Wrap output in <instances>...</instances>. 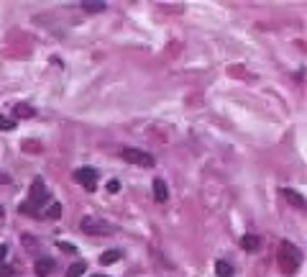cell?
I'll return each mask as SVG.
<instances>
[{
	"label": "cell",
	"instance_id": "cell-1",
	"mask_svg": "<svg viewBox=\"0 0 307 277\" xmlns=\"http://www.w3.org/2000/svg\"><path fill=\"white\" fill-rule=\"evenodd\" d=\"M276 262H279V267H282V272L294 275L302 264V252L292 244V241H282V244H279V252H276Z\"/></svg>",
	"mask_w": 307,
	"mask_h": 277
},
{
	"label": "cell",
	"instance_id": "cell-2",
	"mask_svg": "<svg viewBox=\"0 0 307 277\" xmlns=\"http://www.w3.org/2000/svg\"><path fill=\"white\" fill-rule=\"evenodd\" d=\"M121 157L125 159V162L131 164H138V167H154V157L146 154L143 149H133V147H125L121 149Z\"/></svg>",
	"mask_w": 307,
	"mask_h": 277
},
{
	"label": "cell",
	"instance_id": "cell-3",
	"mask_svg": "<svg viewBox=\"0 0 307 277\" xmlns=\"http://www.w3.org/2000/svg\"><path fill=\"white\" fill-rule=\"evenodd\" d=\"M79 228L87 231V234H113L110 223H105L100 218H92V216H85L82 221H79Z\"/></svg>",
	"mask_w": 307,
	"mask_h": 277
},
{
	"label": "cell",
	"instance_id": "cell-4",
	"mask_svg": "<svg viewBox=\"0 0 307 277\" xmlns=\"http://www.w3.org/2000/svg\"><path fill=\"white\" fill-rule=\"evenodd\" d=\"M75 180L85 187V190H90L92 193L95 187H97V169H92V167H82V169H77L75 172Z\"/></svg>",
	"mask_w": 307,
	"mask_h": 277
},
{
	"label": "cell",
	"instance_id": "cell-5",
	"mask_svg": "<svg viewBox=\"0 0 307 277\" xmlns=\"http://www.w3.org/2000/svg\"><path fill=\"white\" fill-rule=\"evenodd\" d=\"M49 198V193H46V187H44V182L41 180H33V185H31V198H29V203L33 205V208H39V205Z\"/></svg>",
	"mask_w": 307,
	"mask_h": 277
},
{
	"label": "cell",
	"instance_id": "cell-6",
	"mask_svg": "<svg viewBox=\"0 0 307 277\" xmlns=\"http://www.w3.org/2000/svg\"><path fill=\"white\" fill-rule=\"evenodd\" d=\"M54 270H57V264H54V259H49V257H41V259H36V275H39V277H49Z\"/></svg>",
	"mask_w": 307,
	"mask_h": 277
},
{
	"label": "cell",
	"instance_id": "cell-7",
	"mask_svg": "<svg viewBox=\"0 0 307 277\" xmlns=\"http://www.w3.org/2000/svg\"><path fill=\"white\" fill-rule=\"evenodd\" d=\"M284 198H287V203H292L294 205V208H300V211H305L307 208V200L302 198V195L300 193H297V190H290V187H284Z\"/></svg>",
	"mask_w": 307,
	"mask_h": 277
},
{
	"label": "cell",
	"instance_id": "cell-8",
	"mask_svg": "<svg viewBox=\"0 0 307 277\" xmlns=\"http://www.w3.org/2000/svg\"><path fill=\"white\" fill-rule=\"evenodd\" d=\"M259 246H261V239L254 236V234H246L241 239V249H243V252H259Z\"/></svg>",
	"mask_w": 307,
	"mask_h": 277
},
{
	"label": "cell",
	"instance_id": "cell-9",
	"mask_svg": "<svg viewBox=\"0 0 307 277\" xmlns=\"http://www.w3.org/2000/svg\"><path fill=\"white\" fill-rule=\"evenodd\" d=\"M154 198H156L159 203H164V200L169 198L167 182H164V180H161V177H156V180H154Z\"/></svg>",
	"mask_w": 307,
	"mask_h": 277
},
{
	"label": "cell",
	"instance_id": "cell-10",
	"mask_svg": "<svg viewBox=\"0 0 307 277\" xmlns=\"http://www.w3.org/2000/svg\"><path fill=\"white\" fill-rule=\"evenodd\" d=\"M13 115H15V118H33L36 111L31 108V105H26V103H18L13 108Z\"/></svg>",
	"mask_w": 307,
	"mask_h": 277
},
{
	"label": "cell",
	"instance_id": "cell-11",
	"mask_svg": "<svg viewBox=\"0 0 307 277\" xmlns=\"http://www.w3.org/2000/svg\"><path fill=\"white\" fill-rule=\"evenodd\" d=\"M215 272H218V277H233V267L225 259H218L215 262Z\"/></svg>",
	"mask_w": 307,
	"mask_h": 277
},
{
	"label": "cell",
	"instance_id": "cell-12",
	"mask_svg": "<svg viewBox=\"0 0 307 277\" xmlns=\"http://www.w3.org/2000/svg\"><path fill=\"white\" fill-rule=\"evenodd\" d=\"M82 8L90 13H100V11H105V3L103 0H82Z\"/></svg>",
	"mask_w": 307,
	"mask_h": 277
},
{
	"label": "cell",
	"instance_id": "cell-13",
	"mask_svg": "<svg viewBox=\"0 0 307 277\" xmlns=\"http://www.w3.org/2000/svg\"><path fill=\"white\" fill-rule=\"evenodd\" d=\"M121 257H123V252H118V249H110V252H105L100 257V264H113V262H118Z\"/></svg>",
	"mask_w": 307,
	"mask_h": 277
},
{
	"label": "cell",
	"instance_id": "cell-14",
	"mask_svg": "<svg viewBox=\"0 0 307 277\" xmlns=\"http://www.w3.org/2000/svg\"><path fill=\"white\" fill-rule=\"evenodd\" d=\"M82 272H85V262H75V264H72L69 270H67V275H64V277H79Z\"/></svg>",
	"mask_w": 307,
	"mask_h": 277
},
{
	"label": "cell",
	"instance_id": "cell-15",
	"mask_svg": "<svg viewBox=\"0 0 307 277\" xmlns=\"http://www.w3.org/2000/svg\"><path fill=\"white\" fill-rule=\"evenodd\" d=\"M15 129V118H8V115H0V131H13Z\"/></svg>",
	"mask_w": 307,
	"mask_h": 277
},
{
	"label": "cell",
	"instance_id": "cell-16",
	"mask_svg": "<svg viewBox=\"0 0 307 277\" xmlns=\"http://www.w3.org/2000/svg\"><path fill=\"white\" fill-rule=\"evenodd\" d=\"M46 216H49V218H59V216H61V205H59V203H51V208H49Z\"/></svg>",
	"mask_w": 307,
	"mask_h": 277
},
{
	"label": "cell",
	"instance_id": "cell-17",
	"mask_svg": "<svg viewBox=\"0 0 307 277\" xmlns=\"http://www.w3.org/2000/svg\"><path fill=\"white\" fill-rule=\"evenodd\" d=\"M107 190H110V193H118V190H121V182H118V180H110V182H107Z\"/></svg>",
	"mask_w": 307,
	"mask_h": 277
},
{
	"label": "cell",
	"instance_id": "cell-18",
	"mask_svg": "<svg viewBox=\"0 0 307 277\" xmlns=\"http://www.w3.org/2000/svg\"><path fill=\"white\" fill-rule=\"evenodd\" d=\"M13 275V270L8 264H0V277H11Z\"/></svg>",
	"mask_w": 307,
	"mask_h": 277
},
{
	"label": "cell",
	"instance_id": "cell-19",
	"mask_svg": "<svg viewBox=\"0 0 307 277\" xmlns=\"http://www.w3.org/2000/svg\"><path fill=\"white\" fill-rule=\"evenodd\" d=\"M5 254H8V246H5V244H0V262L5 259Z\"/></svg>",
	"mask_w": 307,
	"mask_h": 277
},
{
	"label": "cell",
	"instance_id": "cell-20",
	"mask_svg": "<svg viewBox=\"0 0 307 277\" xmlns=\"http://www.w3.org/2000/svg\"><path fill=\"white\" fill-rule=\"evenodd\" d=\"M0 182H8V177H5V175H0Z\"/></svg>",
	"mask_w": 307,
	"mask_h": 277
},
{
	"label": "cell",
	"instance_id": "cell-21",
	"mask_svg": "<svg viewBox=\"0 0 307 277\" xmlns=\"http://www.w3.org/2000/svg\"><path fill=\"white\" fill-rule=\"evenodd\" d=\"M0 218H3V205H0Z\"/></svg>",
	"mask_w": 307,
	"mask_h": 277
},
{
	"label": "cell",
	"instance_id": "cell-22",
	"mask_svg": "<svg viewBox=\"0 0 307 277\" xmlns=\"http://www.w3.org/2000/svg\"><path fill=\"white\" fill-rule=\"evenodd\" d=\"M92 277H103V275H92Z\"/></svg>",
	"mask_w": 307,
	"mask_h": 277
}]
</instances>
